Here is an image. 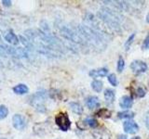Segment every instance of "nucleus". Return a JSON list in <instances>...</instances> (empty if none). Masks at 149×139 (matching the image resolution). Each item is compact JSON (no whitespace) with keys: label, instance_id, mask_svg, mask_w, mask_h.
I'll return each mask as SVG.
<instances>
[{"label":"nucleus","instance_id":"412c9836","mask_svg":"<svg viewBox=\"0 0 149 139\" xmlns=\"http://www.w3.org/2000/svg\"><path fill=\"white\" fill-rule=\"evenodd\" d=\"M143 48H144V49H148V48H149V34H148V35L146 37V39L143 40Z\"/></svg>","mask_w":149,"mask_h":139},{"label":"nucleus","instance_id":"5701e85b","mask_svg":"<svg viewBox=\"0 0 149 139\" xmlns=\"http://www.w3.org/2000/svg\"><path fill=\"white\" fill-rule=\"evenodd\" d=\"M2 4L4 5L5 7H9L11 5V1H9V0H8V1H7V0H3Z\"/></svg>","mask_w":149,"mask_h":139},{"label":"nucleus","instance_id":"dca6fc26","mask_svg":"<svg viewBox=\"0 0 149 139\" xmlns=\"http://www.w3.org/2000/svg\"><path fill=\"white\" fill-rule=\"evenodd\" d=\"M8 114V109L5 106H0V119L6 118Z\"/></svg>","mask_w":149,"mask_h":139},{"label":"nucleus","instance_id":"1a4fd4ad","mask_svg":"<svg viewBox=\"0 0 149 139\" xmlns=\"http://www.w3.org/2000/svg\"><path fill=\"white\" fill-rule=\"evenodd\" d=\"M132 103H133V101L132 97L129 96H124L121 97L119 105L121 108H123V109H130V108H132Z\"/></svg>","mask_w":149,"mask_h":139},{"label":"nucleus","instance_id":"4be33fe9","mask_svg":"<svg viewBox=\"0 0 149 139\" xmlns=\"http://www.w3.org/2000/svg\"><path fill=\"white\" fill-rule=\"evenodd\" d=\"M136 96L139 97H143L146 96V91H144L143 88H138L137 92H136Z\"/></svg>","mask_w":149,"mask_h":139},{"label":"nucleus","instance_id":"ddd939ff","mask_svg":"<svg viewBox=\"0 0 149 139\" xmlns=\"http://www.w3.org/2000/svg\"><path fill=\"white\" fill-rule=\"evenodd\" d=\"M69 105H70V108H71V109L74 111V113L79 114V115L82 114L83 108L81 107V105H79L78 103H76V102H71Z\"/></svg>","mask_w":149,"mask_h":139},{"label":"nucleus","instance_id":"9b49d317","mask_svg":"<svg viewBox=\"0 0 149 139\" xmlns=\"http://www.w3.org/2000/svg\"><path fill=\"white\" fill-rule=\"evenodd\" d=\"M104 98L108 104L113 103L115 100V92L112 89H106L104 91Z\"/></svg>","mask_w":149,"mask_h":139},{"label":"nucleus","instance_id":"393cba45","mask_svg":"<svg viewBox=\"0 0 149 139\" xmlns=\"http://www.w3.org/2000/svg\"><path fill=\"white\" fill-rule=\"evenodd\" d=\"M118 139H128V137L125 136V134H121V136H118Z\"/></svg>","mask_w":149,"mask_h":139},{"label":"nucleus","instance_id":"20e7f679","mask_svg":"<svg viewBox=\"0 0 149 139\" xmlns=\"http://www.w3.org/2000/svg\"><path fill=\"white\" fill-rule=\"evenodd\" d=\"M130 69L134 73L140 74L147 71V65L141 60H134L130 64Z\"/></svg>","mask_w":149,"mask_h":139},{"label":"nucleus","instance_id":"4468645a","mask_svg":"<svg viewBox=\"0 0 149 139\" xmlns=\"http://www.w3.org/2000/svg\"><path fill=\"white\" fill-rule=\"evenodd\" d=\"M134 117V112L130 110H126L123 112H119L118 113V118L120 119H132Z\"/></svg>","mask_w":149,"mask_h":139},{"label":"nucleus","instance_id":"f03ea898","mask_svg":"<svg viewBox=\"0 0 149 139\" xmlns=\"http://www.w3.org/2000/svg\"><path fill=\"white\" fill-rule=\"evenodd\" d=\"M47 98V95L44 92H37L36 94L33 96L31 104L35 107V109L41 112L46 111V108L44 106V101Z\"/></svg>","mask_w":149,"mask_h":139},{"label":"nucleus","instance_id":"7ed1b4c3","mask_svg":"<svg viewBox=\"0 0 149 139\" xmlns=\"http://www.w3.org/2000/svg\"><path fill=\"white\" fill-rule=\"evenodd\" d=\"M55 122L58 125L59 128L63 131H67L70 128V120L68 118V116L65 113H59L57 116L55 117Z\"/></svg>","mask_w":149,"mask_h":139},{"label":"nucleus","instance_id":"a878e982","mask_svg":"<svg viewBox=\"0 0 149 139\" xmlns=\"http://www.w3.org/2000/svg\"><path fill=\"white\" fill-rule=\"evenodd\" d=\"M146 21H147V22L149 23V13L147 14V16H146Z\"/></svg>","mask_w":149,"mask_h":139},{"label":"nucleus","instance_id":"423d86ee","mask_svg":"<svg viewBox=\"0 0 149 139\" xmlns=\"http://www.w3.org/2000/svg\"><path fill=\"white\" fill-rule=\"evenodd\" d=\"M123 127H124V131L127 133H130V134L135 133L139 130L138 124L135 122H132V120H127V122H125L123 124Z\"/></svg>","mask_w":149,"mask_h":139},{"label":"nucleus","instance_id":"6ab92c4d","mask_svg":"<svg viewBox=\"0 0 149 139\" xmlns=\"http://www.w3.org/2000/svg\"><path fill=\"white\" fill-rule=\"evenodd\" d=\"M124 66H125V63H124V59L122 58H119L118 59V72H121L124 70Z\"/></svg>","mask_w":149,"mask_h":139},{"label":"nucleus","instance_id":"f8f14e48","mask_svg":"<svg viewBox=\"0 0 149 139\" xmlns=\"http://www.w3.org/2000/svg\"><path fill=\"white\" fill-rule=\"evenodd\" d=\"M13 91L18 95H24L28 93V87L23 83H20V85H16L13 88Z\"/></svg>","mask_w":149,"mask_h":139},{"label":"nucleus","instance_id":"b1692460","mask_svg":"<svg viewBox=\"0 0 149 139\" xmlns=\"http://www.w3.org/2000/svg\"><path fill=\"white\" fill-rule=\"evenodd\" d=\"M146 126L149 129V112H147L146 114Z\"/></svg>","mask_w":149,"mask_h":139},{"label":"nucleus","instance_id":"a211bd4d","mask_svg":"<svg viewBox=\"0 0 149 139\" xmlns=\"http://www.w3.org/2000/svg\"><path fill=\"white\" fill-rule=\"evenodd\" d=\"M86 122H87V124L88 125V126H91V128H94L98 125L97 120L94 118H88L86 120Z\"/></svg>","mask_w":149,"mask_h":139},{"label":"nucleus","instance_id":"39448f33","mask_svg":"<svg viewBox=\"0 0 149 139\" xmlns=\"http://www.w3.org/2000/svg\"><path fill=\"white\" fill-rule=\"evenodd\" d=\"M12 122H13V126L15 127L17 130H22L24 129L26 122L25 119L22 117L20 114H15L12 117Z\"/></svg>","mask_w":149,"mask_h":139},{"label":"nucleus","instance_id":"6e6552de","mask_svg":"<svg viewBox=\"0 0 149 139\" xmlns=\"http://www.w3.org/2000/svg\"><path fill=\"white\" fill-rule=\"evenodd\" d=\"M4 38L5 40H6L8 43L9 44H11V45H18L19 44V38H18V36L15 34H13L12 32H6V34H4Z\"/></svg>","mask_w":149,"mask_h":139},{"label":"nucleus","instance_id":"f257e3e1","mask_svg":"<svg viewBox=\"0 0 149 139\" xmlns=\"http://www.w3.org/2000/svg\"><path fill=\"white\" fill-rule=\"evenodd\" d=\"M24 34L35 50L40 54L52 58L61 57L63 54L62 42L49 32L39 30H27L24 32Z\"/></svg>","mask_w":149,"mask_h":139},{"label":"nucleus","instance_id":"0eeeda50","mask_svg":"<svg viewBox=\"0 0 149 139\" xmlns=\"http://www.w3.org/2000/svg\"><path fill=\"white\" fill-rule=\"evenodd\" d=\"M86 105L88 109H96V108H99L100 106V101L99 98L97 96H90L88 98H87L86 101Z\"/></svg>","mask_w":149,"mask_h":139},{"label":"nucleus","instance_id":"f3484780","mask_svg":"<svg viewBox=\"0 0 149 139\" xmlns=\"http://www.w3.org/2000/svg\"><path fill=\"white\" fill-rule=\"evenodd\" d=\"M108 81L112 85H114V86L118 85V79H116V74H114V73L110 74V75L108 76Z\"/></svg>","mask_w":149,"mask_h":139},{"label":"nucleus","instance_id":"9d476101","mask_svg":"<svg viewBox=\"0 0 149 139\" xmlns=\"http://www.w3.org/2000/svg\"><path fill=\"white\" fill-rule=\"evenodd\" d=\"M108 73V70L105 68H102L99 70H92L91 72H90V75L91 77H104L106 76V74Z\"/></svg>","mask_w":149,"mask_h":139},{"label":"nucleus","instance_id":"2eb2a0df","mask_svg":"<svg viewBox=\"0 0 149 139\" xmlns=\"http://www.w3.org/2000/svg\"><path fill=\"white\" fill-rule=\"evenodd\" d=\"M91 87L92 89L94 90L95 92H101L102 89V81L99 80H95L91 83Z\"/></svg>","mask_w":149,"mask_h":139},{"label":"nucleus","instance_id":"aec40b11","mask_svg":"<svg viewBox=\"0 0 149 139\" xmlns=\"http://www.w3.org/2000/svg\"><path fill=\"white\" fill-rule=\"evenodd\" d=\"M134 37H135V34H132V35H130V36L129 37L128 41L126 42V44H125V47H126V50H128V49H129V47H130V44H132V42H133V39H134Z\"/></svg>","mask_w":149,"mask_h":139}]
</instances>
